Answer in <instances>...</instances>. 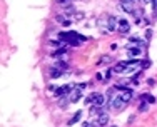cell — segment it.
<instances>
[{"instance_id": "cell-10", "label": "cell", "mask_w": 157, "mask_h": 127, "mask_svg": "<svg viewBox=\"0 0 157 127\" xmlns=\"http://www.w3.org/2000/svg\"><path fill=\"white\" fill-rule=\"evenodd\" d=\"M97 121H99V125L102 127V125H105V124H107V121H109V117H107V114H100Z\"/></svg>"}, {"instance_id": "cell-8", "label": "cell", "mask_w": 157, "mask_h": 127, "mask_svg": "<svg viewBox=\"0 0 157 127\" xmlns=\"http://www.w3.org/2000/svg\"><path fill=\"white\" fill-rule=\"evenodd\" d=\"M115 22H117V20H115V17H109V22H107V30H109V32H114L115 29H117V27H115Z\"/></svg>"}, {"instance_id": "cell-16", "label": "cell", "mask_w": 157, "mask_h": 127, "mask_svg": "<svg viewBox=\"0 0 157 127\" xmlns=\"http://www.w3.org/2000/svg\"><path fill=\"white\" fill-rule=\"evenodd\" d=\"M142 3H144V5H147V3H152V0H140Z\"/></svg>"}, {"instance_id": "cell-11", "label": "cell", "mask_w": 157, "mask_h": 127, "mask_svg": "<svg viewBox=\"0 0 157 127\" xmlns=\"http://www.w3.org/2000/svg\"><path fill=\"white\" fill-rule=\"evenodd\" d=\"M94 106H99V107L104 106V95H102V94H97L95 100H94Z\"/></svg>"}, {"instance_id": "cell-7", "label": "cell", "mask_w": 157, "mask_h": 127, "mask_svg": "<svg viewBox=\"0 0 157 127\" xmlns=\"http://www.w3.org/2000/svg\"><path fill=\"white\" fill-rule=\"evenodd\" d=\"M119 97H121V99L124 100V102H129V100L132 99V92H130L129 89H124V90H122L121 94H119Z\"/></svg>"}, {"instance_id": "cell-2", "label": "cell", "mask_w": 157, "mask_h": 127, "mask_svg": "<svg viewBox=\"0 0 157 127\" xmlns=\"http://www.w3.org/2000/svg\"><path fill=\"white\" fill-rule=\"evenodd\" d=\"M80 95H82V89L80 87H75L74 90L69 92V102H77V100L80 99Z\"/></svg>"}, {"instance_id": "cell-3", "label": "cell", "mask_w": 157, "mask_h": 127, "mask_svg": "<svg viewBox=\"0 0 157 127\" xmlns=\"http://www.w3.org/2000/svg\"><path fill=\"white\" fill-rule=\"evenodd\" d=\"M125 104H127V102H124V100H122L121 97L117 95V97H114V99L109 102V106L114 107V109H122V107H125Z\"/></svg>"}, {"instance_id": "cell-14", "label": "cell", "mask_w": 157, "mask_h": 127, "mask_svg": "<svg viewBox=\"0 0 157 127\" xmlns=\"http://www.w3.org/2000/svg\"><path fill=\"white\" fill-rule=\"evenodd\" d=\"M147 109H149V102H142V104H140V109H139V110H140V112H145Z\"/></svg>"}, {"instance_id": "cell-13", "label": "cell", "mask_w": 157, "mask_h": 127, "mask_svg": "<svg viewBox=\"0 0 157 127\" xmlns=\"http://www.w3.org/2000/svg\"><path fill=\"white\" fill-rule=\"evenodd\" d=\"M55 69H59V70H65V69H67V63H63V62H59L57 65H55Z\"/></svg>"}, {"instance_id": "cell-12", "label": "cell", "mask_w": 157, "mask_h": 127, "mask_svg": "<svg viewBox=\"0 0 157 127\" xmlns=\"http://www.w3.org/2000/svg\"><path fill=\"white\" fill-rule=\"evenodd\" d=\"M80 115H82V112H80V110H78V112H75V115H74V117H72V119H70V121H69V125L75 124V122L78 121V119H80Z\"/></svg>"}, {"instance_id": "cell-4", "label": "cell", "mask_w": 157, "mask_h": 127, "mask_svg": "<svg viewBox=\"0 0 157 127\" xmlns=\"http://www.w3.org/2000/svg\"><path fill=\"white\" fill-rule=\"evenodd\" d=\"M137 62H119L117 65L114 67V72H124V70L129 69V65H136Z\"/></svg>"}, {"instance_id": "cell-18", "label": "cell", "mask_w": 157, "mask_h": 127, "mask_svg": "<svg viewBox=\"0 0 157 127\" xmlns=\"http://www.w3.org/2000/svg\"><path fill=\"white\" fill-rule=\"evenodd\" d=\"M59 3H62V5H65V3H67V0H59Z\"/></svg>"}, {"instance_id": "cell-9", "label": "cell", "mask_w": 157, "mask_h": 127, "mask_svg": "<svg viewBox=\"0 0 157 127\" xmlns=\"http://www.w3.org/2000/svg\"><path fill=\"white\" fill-rule=\"evenodd\" d=\"M139 54H140V48L137 47V48H134L132 45L129 47V55L130 57H139Z\"/></svg>"}, {"instance_id": "cell-15", "label": "cell", "mask_w": 157, "mask_h": 127, "mask_svg": "<svg viewBox=\"0 0 157 127\" xmlns=\"http://www.w3.org/2000/svg\"><path fill=\"white\" fill-rule=\"evenodd\" d=\"M82 17H84V15H82V12H77V15L74 18H75V20H82Z\"/></svg>"}, {"instance_id": "cell-1", "label": "cell", "mask_w": 157, "mask_h": 127, "mask_svg": "<svg viewBox=\"0 0 157 127\" xmlns=\"http://www.w3.org/2000/svg\"><path fill=\"white\" fill-rule=\"evenodd\" d=\"M121 7L124 9V12L134 15L137 12V0H121Z\"/></svg>"}, {"instance_id": "cell-6", "label": "cell", "mask_w": 157, "mask_h": 127, "mask_svg": "<svg viewBox=\"0 0 157 127\" xmlns=\"http://www.w3.org/2000/svg\"><path fill=\"white\" fill-rule=\"evenodd\" d=\"M70 90H72V85L67 84V85H63V87H59L57 90H55V95H57V97H63L67 92H70Z\"/></svg>"}, {"instance_id": "cell-17", "label": "cell", "mask_w": 157, "mask_h": 127, "mask_svg": "<svg viewBox=\"0 0 157 127\" xmlns=\"http://www.w3.org/2000/svg\"><path fill=\"white\" fill-rule=\"evenodd\" d=\"M152 3H154V9H155V12H157V0H152Z\"/></svg>"}, {"instance_id": "cell-5", "label": "cell", "mask_w": 157, "mask_h": 127, "mask_svg": "<svg viewBox=\"0 0 157 127\" xmlns=\"http://www.w3.org/2000/svg\"><path fill=\"white\" fill-rule=\"evenodd\" d=\"M117 30L121 32V33H129V32H130V25H129V22H127V20H121V22H119Z\"/></svg>"}]
</instances>
